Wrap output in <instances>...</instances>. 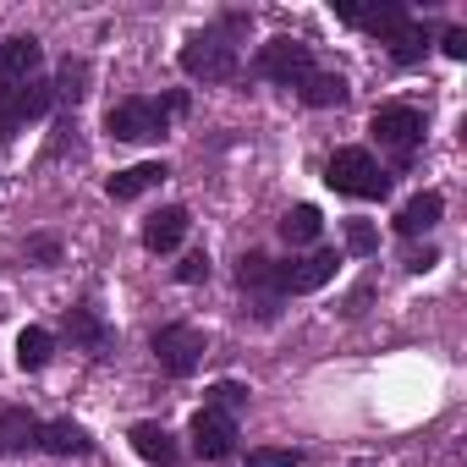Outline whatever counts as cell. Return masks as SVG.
<instances>
[{
  "label": "cell",
  "mask_w": 467,
  "mask_h": 467,
  "mask_svg": "<svg viewBox=\"0 0 467 467\" xmlns=\"http://www.w3.org/2000/svg\"><path fill=\"white\" fill-rule=\"evenodd\" d=\"M248 28V17H220V28H203V34H192L187 45H182V72L187 78H198V83H231L237 78V67H243V50H237V34Z\"/></svg>",
  "instance_id": "1"
},
{
  "label": "cell",
  "mask_w": 467,
  "mask_h": 467,
  "mask_svg": "<svg viewBox=\"0 0 467 467\" xmlns=\"http://www.w3.org/2000/svg\"><path fill=\"white\" fill-rule=\"evenodd\" d=\"M187 116V94H160V99H121L105 110V132L116 143H149V138H165L171 121Z\"/></svg>",
  "instance_id": "2"
},
{
  "label": "cell",
  "mask_w": 467,
  "mask_h": 467,
  "mask_svg": "<svg viewBox=\"0 0 467 467\" xmlns=\"http://www.w3.org/2000/svg\"><path fill=\"white\" fill-rule=\"evenodd\" d=\"M325 182H330L336 192H347V198H363V203H374V198L390 192V171H385L368 149H358V143H347V149L330 154Z\"/></svg>",
  "instance_id": "3"
},
{
  "label": "cell",
  "mask_w": 467,
  "mask_h": 467,
  "mask_svg": "<svg viewBox=\"0 0 467 467\" xmlns=\"http://www.w3.org/2000/svg\"><path fill=\"white\" fill-rule=\"evenodd\" d=\"M254 72H259L265 83H275V88H303V83L319 72V67H314V45H303V39L281 34V39L259 45V56H254Z\"/></svg>",
  "instance_id": "4"
},
{
  "label": "cell",
  "mask_w": 467,
  "mask_h": 467,
  "mask_svg": "<svg viewBox=\"0 0 467 467\" xmlns=\"http://www.w3.org/2000/svg\"><path fill=\"white\" fill-rule=\"evenodd\" d=\"M368 132L379 138V149H390L396 165H412V154L423 149V110H412V105H379L374 121H368Z\"/></svg>",
  "instance_id": "5"
},
{
  "label": "cell",
  "mask_w": 467,
  "mask_h": 467,
  "mask_svg": "<svg viewBox=\"0 0 467 467\" xmlns=\"http://www.w3.org/2000/svg\"><path fill=\"white\" fill-rule=\"evenodd\" d=\"M149 347H154V363H160L171 379H187V374H198V363H203V330L187 325V319L160 325V330L149 336Z\"/></svg>",
  "instance_id": "6"
},
{
  "label": "cell",
  "mask_w": 467,
  "mask_h": 467,
  "mask_svg": "<svg viewBox=\"0 0 467 467\" xmlns=\"http://www.w3.org/2000/svg\"><path fill=\"white\" fill-rule=\"evenodd\" d=\"M237 286H243V297H248V308H254V319H281V286H275V259H265V254H243V265H237Z\"/></svg>",
  "instance_id": "7"
},
{
  "label": "cell",
  "mask_w": 467,
  "mask_h": 467,
  "mask_svg": "<svg viewBox=\"0 0 467 467\" xmlns=\"http://www.w3.org/2000/svg\"><path fill=\"white\" fill-rule=\"evenodd\" d=\"M187 434H192V451L203 462H231V456H237V418H225L214 407H198Z\"/></svg>",
  "instance_id": "8"
},
{
  "label": "cell",
  "mask_w": 467,
  "mask_h": 467,
  "mask_svg": "<svg viewBox=\"0 0 467 467\" xmlns=\"http://www.w3.org/2000/svg\"><path fill=\"white\" fill-rule=\"evenodd\" d=\"M330 281H336V254H330V248H319V254H308V259L275 265L281 297H303V292H319V286H330Z\"/></svg>",
  "instance_id": "9"
},
{
  "label": "cell",
  "mask_w": 467,
  "mask_h": 467,
  "mask_svg": "<svg viewBox=\"0 0 467 467\" xmlns=\"http://www.w3.org/2000/svg\"><path fill=\"white\" fill-rule=\"evenodd\" d=\"M187 231H192V214H187L182 203H165L160 214L143 220V248H149V254H176V248L187 243Z\"/></svg>",
  "instance_id": "10"
},
{
  "label": "cell",
  "mask_w": 467,
  "mask_h": 467,
  "mask_svg": "<svg viewBox=\"0 0 467 467\" xmlns=\"http://www.w3.org/2000/svg\"><path fill=\"white\" fill-rule=\"evenodd\" d=\"M45 61V45L34 34H12V39H0V83H28Z\"/></svg>",
  "instance_id": "11"
},
{
  "label": "cell",
  "mask_w": 467,
  "mask_h": 467,
  "mask_svg": "<svg viewBox=\"0 0 467 467\" xmlns=\"http://www.w3.org/2000/svg\"><path fill=\"white\" fill-rule=\"evenodd\" d=\"M67 336H72V347H83V352H94V358H105V352L116 347V330H110L88 303H72V308H67Z\"/></svg>",
  "instance_id": "12"
},
{
  "label": "cell",
  "mask_w": 467,
  "mask_h": 467,
  "mask_svg": "<svg viewBox=\"0 0 467 467\" xmlns=\"http://www.w3.org/2000/svg\"><path fill=\"white\" fill-rule=\"evenodd\" d=\"M336 17L347 23V28H368L374 39H390V34H401L412 17H407V6H396V0H390V6H336Z\"/></svg>",
  "instance_id": "13"
},
{
  "label": "cell",
  "mask_w": 467,
  "mask_h": 467,
  "mask_svg": "<svg viewBox=\"0 0 467 467\" xmlns=\"http://www.w3.org/2000/svg\"><path fill=\"white\" fill-rule=\"evenodd\" d=\"M132 451L143 456V462H154V467H176L182 462V445H176V434L165 429V423H132Z\"/></svg>",
  "instance_id": "14"
},
{
  "label": "cell",
  "mask_w": 467,
  "mask_h": 467,
  "mask_svg": "<svg viewBox=\"0 0 467 467\" xmlns=\"http://www.w3.org/2000/svg\"><path fill=\"white\" fill-rule=\"evenodd\" d=\"M171 171H165V160H143V165H127V171H116L110 182H105V192L116 198V203H127V198H143L149 187H160Z\"/></svg>",
  "instance_id": "15"
},
{
  "label": "cell",
  "mask_w": 467,
  "mask_h": 467,
  "mask_svg": "<svg viewBox=\"0 0 467 467\" xmlns=\"http://www.w3.org/2000/svg\"><path fill=\"white\" fill-rule=\"evenodd\" d=\"M39 451H50V456H88V451H94V440H88V429H83V423L56 418V423H39Z\"/></svg>",
  "instance_id": "16"
},
{
  "label": "cell",
  "mask_w": 467,
  "mask_h": 467,
  "mask_svg": "<svg viewBox=\"0 0 467 467\" xmlns=\"http://www.w3.org/2000/svg\"><path fill=\"white\" fill-rule=\"evenodd\" d=\"M440 214H445V198L440 192H412L401 203V214H396V231H401V237H423V231L440 225Z\"/></svg>",
  "instance_id": "17"
},
{
  "label": "cell",
  "mask_w": 467,
  "mask_h": 467,
  "mask_svg": "<svg viewBox=\"0 0 467 467\" xmlns=\"http://www.w3.org/2000/svg\"><path fill=\"white\" fill-rule=\"evenodd\" d=\"M34 445H39V418L28 407L0 412V451H34Z\"/></svg>",
  "instance_id": "18"
},
{
  "label": "cell",
  "mask_w": 467,
  "mask_h": 467,
  "mask_svg": "<svg viewBox=\"0 0 467 467\" xmlns=\"http://www.w3.org/2000/svg\"><path fill=\"white\" fill-rule=\"evenodd\" d=\"M319 231H325V214H319L314 203H297V209H286V214H281V237H286L292 248L319 243Z\"/></svg>",
  "instance_id": "19"
},
{
  "label": "cell",
  "mask_w": 467,
  "mask_h": 467,
  "mask_svg": "<svg viewBox=\"0 0 467 467\" xmlns=\"http://www.w3.org/2000/svg\"><path fill=\"white\" fill-rule=\"evenodd\" d=\"M297 94H303V105H314V110H330V105H347V99H352V88H347L341 72H314Z\"/></svg>",
  "instance_id": "20"
},
{
  "label": "cell",
  "mask_w": 467,
  "mask_h": 467,
  "mask_svg": "<svg viewBox=\"0 0 467 467\" xmlns=\"http://www.w3.org/2000/svg\"><path fill=\"white\" fill-rule=\"evenodd\" d=\"M50 352H56V336H50L45 325H28V330L17 336V363H23L28 374H39V368L50 363Z\"/></svg>",
  "instance_id": "21"
},
{
  "label": "cell",
  "mask_w": 467,
  "mask_h": 467,
  "mask_svg": "<svg viewBox=\"0 0 467 467\" xmlns=\"http://www.w3.org/2000/svg\"><path fill=\"white\" fill-rule=\"evenodd\" d=\"M385 45H390V61H396V67H418L423 50H429V28H423V23H407V28L390 34Z\"/></svg>",
  "instance_id": "22"
},
{
  "label": "cell",
  "mask_w": 467,
  "mask_h": 467,
  "mask_svg": "<svg viewBox=\"0 0 467 467\" xmlns=\"http://www.w3.org/2000/svg\"><path fill=\"white\" fill-rule=\"evenodd\" d=\"M203 407H214V412H225V418H237V412L248 407V385H237V379H214V385L203 390Z\"/></svg>",
  "instance_id": "23"
},
{
  "label": "cell",
  "mask_w": 467,
  "mask_h": 467,
  "mask_svg": "<svg viewBox=\"0 0 467 467\" xmlns=\"http://www.w3.org/2000/svg\"><path fill=\"white\" fill-rule=\"evenodd\" d=\"M83 83H88V61H61V72H56L50 94H56V99H67V105H78V99L88 94Z\"/></svg>",
  "instance_id": "24"
},
{
  "label": "cell",
  "mask_w": 467,
  "mask_h": 467,
  "mask_svg": "<svg viewBox=\"0 0 467 467\" xmlns=\"http://www.w3.org/2000/svg\"><path fill=\"white\" fill-rule=\"evenodd\" d=\"M17 88H23V83H0V143H12V138H17V127H23Z\"/></svg>",
  "instance_id": "25"
},
{
  "label": "cell",
  "mask_w": 467,
  "mask_h": 467,
  "mask_svg": "<svg viewBox=\"0 0 467 467\" xmlns=\"http://www.w3.org/2000/svg\"><path fill=\"white\" fill-rule=\"evenodd\" d=\"M347 254H358V259L379 254V231H374V220H347Z\"/></svg>",
  "instance_id": "26"
},
{
  "label": "cell",
  "mask_w": 467,
  "mask_h": 467,
  "mask_svg": "<svg viewBox=\"0 0 467 467\" xmlns=\"http://www.w3.org/2000/svg\"><path fill=\"white\" fill-rule=\"evenodd\" d=\"M28 265H39V270L61 265V237H50V231H39V237H28Z\"/></svg>",
  "instance_id": "27"
},
{
  "label": "cell",
  "mask_w": 467,
  "mask_h": 467,
  "mask_svg": "<svg viewBox=\"0 0 467 467\" xmlns=\"http://www.w3.org/2000/svg\"><path fill=\"white\" fill-rule=\"evenodd\" d=\"M303 451H286V445H265V451H248V467H297Z\"/></svg>",
  "instance_id": "28"
},
{
  "label": "cell",
  "mask_w": 467,
  "mask_h": 467,
  "mask_svg": "<svg viewBox=\"0 0 467 467\" xmlns=\"http://www.w3.org/2000/svg\"><path fill=\"white\" fill-rule=\"evenodd\" d=\"M176 281L182 286H198V281H209V254L198 248V254H182V265H176Z\"/></svg>",
  "instance_id": "29"
},
{
  "label": "cell",
  "mask_w": 467,
  "mask_h": 467,
  "mask_svg": "<svg viewBox=\"0 0 467 467\" xmlns=\"http://www.w3.org/2000/svg\"><path fill=\"white\" fill-rule=\"evenodd\" d=\"M440 50H445L451 61H467V28H445V34H440Z\"/></svg>",
  "instance_id": "30"
},
{
  "label": "cell",
  "mask_w": 467,
  "mask_h": 467,
  "mask_svg": "<svg viewBox=\"0 0 467 467\" xmlns=\"http://www.w3.org/2000/svg\"><path fill=\"white\" fill-rule=\"evenodd\" d=\"M434 265H440L434 248H412V254H407V270H412V275H423V270H434Z\"/></svg>",
  "instance_id": "31"
},
{
  "label": "cell",
  "mask_w": 467,
  "mask_h": 467,
  "mask_svg": "<svg viewBox=\"0 0 467 467\" xmlns=\"http://www.w3.org/2000/svg\"><path fill=\"white\" fill-rule=\"evenodd\" d=\"M368 297H374V281H363V286L347 297V314H363V308H368Z\"/></svg>",
  "instance_id": "32"
}]
</instances>
